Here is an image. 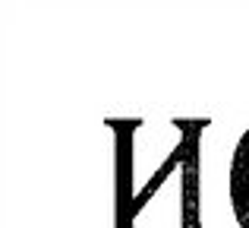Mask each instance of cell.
<instances>
[{
  "instance_id": "cell-1",
  "label": "cell",
  "mask_w": 249,
  "mask_h": 228,
  "mask_svg": "<svg viewBox=\"0 0 249 228\" xmlns=\"http://www.w3.org/2000/svg\"><path fill=\"white\" fill-rule=\"evenodd\" d=\"M208 121H107L114 136L110 228H202V130Z\"/></svg>"
},
{
  "instance_id": "cell-2",
  "label": "cell",
  "mask_w": 249,
  "mask_h": 228,
  "mask_svg": "<svg viewBox=\"0 0 249 228\" xmlns=\"http://www.w3.org/2000/svg\"><path fill=\"white\" fill-rule=\"evenodd\" d=\"M227 200L240 228H249V130L237 140L227 168Z\"/></svg>"
}]
</instances>
